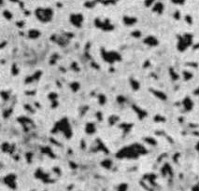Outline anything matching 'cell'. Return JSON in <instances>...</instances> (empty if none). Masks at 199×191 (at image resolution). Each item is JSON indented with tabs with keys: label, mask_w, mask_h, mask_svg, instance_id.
<instances>
[{
	"label": "cell",
	"mask_w": 199,
	"mask_h": 191,
	"mask_svg": "<svg viewBox=\"0 0 199 191\" xmlns=\"http://www.w3.org/2000/svg\"><path fill=\"white\" fill-rule=\"evenodd\" d=\"M51 133L53 134L62 133L65 135V137L68 139V140L71 139L72 135H73V131H72L70 122L67 117H64V119L58 120L57 122L54 124V126L53 129H51Z\"/></svg>",
	"instance_id": "1"
},
{
	"label": "cell",
	"mask_w": 199,
	"mask_h": 191,
	"mask_svg": "<svg viewBox=\"0 0 199 191\" xmlns=\"http://www.w3.org/2000/svg\"><path fill=\"white\" fill-rule=\"evenodd\" d=\"M139 153L135 149L132 145L125 147L116 153V158L119 159H136L139 157Z\"/></svg>",
	"instance_id": "2"
},
{
	"label": "cell",
	"mask_w": 199,
	"mask_h": 191,
	"mask_svg": "<svg viewBox=\"0 0 199 191\" xmlns=\"http://www.w3.org/2000/svg\"><path fill=\"white\" fill-rule=\"evenodd\" d=\"M53 11L51 8H39L36 10L37 18L40 21L41 23H48L53 19Z\"/></svg>",
	"instance_id": "3"
},
{
	"label": "cell",
	"mask_w": 199,
	"mask_h": 191,
	"mask_svg": "<svg viewBox=\"0 0 199 191\" xmlns=\"http://www.w3.org/2000/svg\"><path fill=\"white\" fill-rule=\"evenodd\" d=\"M192 38L193 36L189 34H185L183 36H180L179 38V43H178V50L180 51H184L186 48L191 45Z\"/></svg>",
	"instance_id": "4"
},
{
	"label": "cell",
	"mask_w": 199,
	"mask_h": 191,
	"mask_svg": "<svg viewBox=\"0 0 199 191\" xmlns=\"http://www.w3.org/2000/svg\"><path fill=\"white\" fill-rule=\"evenodd\" d=\"M35 177H36L37 179L41 180V181H42L43 183H45V184H53V183L55 182L53 179L51 178L50 173L45 172L41 168H39V169L36 170Z\"/></svg>",
	"instance_id": "5"
},
{
	"label": "cell",
	"mask_w": 199,
	"mask_h": 191,
	"mask_svg": "<svg viewBox=\"0 0 199 191\" xmlns=\"http://www.w3.org/2000/svg\"><path fill=\"white\" fill-rule=\"evenodd\" d=\"M102 56L104 58V60L106 62H109V64H112L115 61H119L121 60V55L119 53L115 52V51H106L104 48H102Z\"/></svg>",
	"instance_id": "6"
},
{
	"label": "cell",
	"mask_w": 199,
	"mask_h": 191,
	"mask_svg": "<svg viewBox=\"0 0 199 191\" xmlns=\"http://www.w3.org/2000/svg\"><path fill=\"white\" fill-rule=\"evenodd\" d=\"M17 121L23 126V129L25 131V133L30 131L31 128H35V124H34L33 120L26 117H19L18 119H17Z\"/></svg>",
	"instance_id": "7"
},
{
	"label": "cell",
	"mask_w": 199,
	"mask_h": 191,
	"mask_svg": "<svg viewBox=\"0 0 199 191\" xmlns=\"http://www.w3.org/2000/svg\"><path fill=\"white\" fill-rule=\"evenodd\" d=\"M16 178H17L16 174H14V173H9V174H8V175L5 177L4 180H3V182H4L5 185L8 186L9 188L16 189L17 188Z\"/></svg>",
	"instance_id": "8"
},
{
	"label": "cell",
	"mask_w": 199,
	"mask_h": 191,
	"mask_svg": "<svg viewBox=\"0 0 199 191\" xmlns=\"http://www.w3.org/2000/svg\"><path fill=\"white\" fill-rule=\"evenodd\" d=\"M98 151L104 152L105 154H107V155L109 154L108 147H106L105 144L103 143V141L100 138H97V140H95V147L92 148V152H98Z\"/></svg>",
	"instance_id": "9"
},
{
	"label": "cell",
	"mask_w": 199,
	"mask_h": 191,
	"mask_svg": "<svg viewBox=\"0 0 199 191\" xmlns=\"http://www.w3.org/2000/svg\"><path fill=\"white\" fill-rule=\"evenodd\" d=\"M83 21V16L81 14H72L70 16V22L76 27H81V23Z\"/></svg>",
	"instance_id": "10"
},
{
	"label": "cell",
	"mask_w": 199,
	"mask_h": 191,
	"mask_svg": "<svg viewBox=\"0 0 199 191\" xmlns=\"http://www.w3.org/2000/svg\"><path fill=\"white\" fill-rule=\"evenodd\" d=\"M134 125L132 123H127V122H122L119 124V128L122 131V137H125L126 134L129 133V131L132 130Z\"/></svg>",
	"instance_id": "11"
},
{
	"label": "cell",
	"mask_w": 199,
	"mask_h": 191,
	"mask_svg": "<svg viewBox=\"0 0 199 191\" xmlns=\"http://www.w3.org/2000/svg\"><path fill=\"white\" fill-rule=\"evenodd\" d=\"M40 152L42 154L48 156L50 157L51 159H55L56 158V155L54 154V152L51 150V148L50 147H40Z\"/></svg>",
	"instance_id": "12"
},
{
	"label": "cell",
	"mask_w": 199,
	"mask_h": 191,
	"mask_svg": "<svg viewBox=\"0 0 199 191\" xmlns=\"http://www.w3.org/2000/svg\"><path fill=\"white\" fill-rule=\"evenodd\" d=\"M85 133L89 135L95 134L97 133V128H95V124L94 122H87L85 125Z\"/></svg>",
	"instance_id": "13"
},
{
	"label": "cell",
	"mask_w": 199,
	"mask_h": 191,
	"mask_svg": "<svg viewBox=\"0 0 199 191\" xmlns=\"http://www.w3.org/2000/svg\"><path fill=\"white\" fill-rule=\"evenodd\" d=\"M182 105H183V107H184V109L186 110V111H191L192 109H193V107H194V103H193V101H192L189 97H186L184 100H183V102H182Z\"/></svg>",
	"instance_id": "14"
},
{
	"label": "cell",
	"mask_w": 199,
	"mask_h": 191,
	"mask_svg": "<svg viewBox=\"0 0 199 191\" xmlns=\"http://www.w3.org/2000/svg\"><path fill=\"white\" fill-rule=\"evenodd\" d=\"M133 109H134V111H135V112L136 113V115H138V119H139L140 120H142V119H144V117H147V112H146V111L140 109L139 107H138L136 105H133Z\"/></svg>",
	"instance_id": "15"
},
{
	"label": "cell",
	"mask_w": 199,
	"mask_h": 191,
	"mask_svg": "<svg viewBox=\"0 0 199 191\" xmlns=\"http://www.w3.org/2000/svg\"><path fill=\"white\" fill-rule=\"evenodd\" d=\"M132 145H133L134 147H135L136 150L139 153V155H146L147 153H148V151H147V149H146L145 147H144L141 144H139V143H134V144H132Z\"/></svg>",
	"instance_id": "16"
},
{
	"label": "cell",
	"mask_w": 199,
	"mask_h": 191,
	"mask_svg": "<svg viewBox=\"0 0 199 191\" xmlns=\"http://www.w3.org/2000/svg\"><path fill=\"white\" fill-rule=\"evenodd\" d=\"M101 166L106 170H110L113 166V162L110 159H105L104 160L101 161Z\"/></svg>",
	"instance_id": "17"
},
{
	"label": "cell",
	"mask_w": 199,
	"mask_h": 191,
	"mask_svg": "<svg viewBox=\"0 0 199 191\" xmlns=\"http://www.w3.org/2000/svg\"><path fill=\"white\" fill-rule=\"evenodd\" d=\"M161 172H162L163 175L164 176H166L167 174H169L172 176L173 175V172H172V169H171V167L169 166V164H164V167L162 168V170H161Z\"/></svg>",
	"instance_id": "18"
},
{
	"label": "cell",
	"mask_w": 199,
	"mask_h": 191,
	"mask_svg": "<svg viewBox=\"0 0 199 191\" xmlns=\"http://www.w3.org/2000/svg\"><path fill=\"white\" fill-rule=\"evenodd\" d=\"M144 43L148 44L149 46L153 47V46H156V45L158 44V40L153 36H148V37H146L145 40H144Z\"/></svg>",
	"instance_id": "19"
},
{
	"label": "cell",
	"mask_w": 199,
	"mask_h": 191,
	"mask_svg": "<svg viewBox=\"0 0 199 191\" xmlns=\"http://www.w3.org/2000/svg\"><path fill=\"white\" fill-rule=\"evenodd\" d=\"M123 23L126 25H133L136 23V19L134 17H129V16H124L123 17Z\"/></svg>",
	"instance_id": "20"
},
{
	"label": "cell",
	"mask_w": 199,
	"mask_h": 191,
	"mask_svg": "<svg viewBox=\"0 0 199 191\" xmlns=\"http://www.w3.org/2000/svg\"><path fill=\"white\" fill-rule=\"evenodd\" d=\"M119 120H120V117L116 116V115H111V116L108 117V122L109 126H114V125L117 123Z\"/></svg>",
	"instance_id": "21"
},
{
	"label": "cell",
	"mask_w": 199,
	"mask_h": 191,
	"mask_svg": "<svg viewBox=\"0 0 199 191\" xmlns=\"http://www.w3.org/2000/svg\"><path fill=\"white\" fill-rule=\"evenodd\" d=\"M163 9H164L163 4H162V3L158 2V3H156L155 6L153 7V9L152 10H153L154 12H157V13H159V14H161V13L163 12Z\"/></svg>",
	"instance_id": "22"
},
{
	"label": "cell",
	"mask_w": 199,
	"mask_h": 191,
	"mask_svg": "<svg viewBox=\"0 0 199 191\" xmlns=\"http://www.w3.org/2000/svg\"><path fill=\"white\" fill-rule=\"evenodd\" d=\"M28 36L30 38H32V39H35V38H37L39 36H40V33L39 30H30L28 32Z\"/></svg>",
	"instance_id": "23"
},
{
	"label": "cell",
	"mask_w": 199,
	"mask_h": 191,
	"mask_svg": "<svg viewBox=\"0 0 199 191\" xmlns=\"http://www.w3.org/2000/svg\"><path fill=\"white\" fill-rule=\"evenodd\" d=\"M10 147H11V145H9V143H7V142H4V143L1 145V150L3 153H9Z\"/></svg>",
	"instance_id": "24"
},
{
	"label": "cell",
	"mask_w": 199,
	"mask_h": 191,
	"mask_svg": "<svg viewBox=\"0 0 199 191\" xmlns=\"http://www.w3.org/2000/svg\"><path fill=\"white\" fill-rule=\"evenodd\" d=\"M25 159H26V162L28 163V164H30V163H32L33 161V157H34V153L31 152V151H28L25 153Z\"/></svg>",
	"instance_id": "25"
},
{
	"label": "cell",
	"mask_w": 199,
	"mask_h": 191,
	"mask_svg": "<svg viewBox=\"0 0 199 191\" xmlns=\"http://www.w3.org/2000/svg\"><path fill=\"white\" fill-rule=\"evenodd\" d=\"M143 140L145 141L147 144H149L150 145H157L156 140L152 137H145V138H143Z\"/></svg>",
	"instance_id": "26"
},
{
	"label": "cell",
	"mask_w": 199,
	"mask_h": 191,
	"mask_svg": "<svg viewBox=\"0 0 199 191\" xmlns=\"http://www.w3.org/2000/svg\"><path fill=\"white\" fill-rule=\"evenodd\" d=\"M12 112H13L12 107H9V108L4 110V112H3V117H4V119H8V117H10V115L12 114Z\"/></svg>",
	"instance_id": "27"
},
{
	"label": "cell",
	"mask_w": 199,
	"mask_h": 191,
	"mask_svg": "<svg viewBox=\"0 0 199 191\" xmlns=\"http://www.w3.org/2000/svg\"><path fill=\"white\" fill-rule=\"evenodd\" d=\"M97 99H98V103H99V105H105L106 103H107V97H106L105 95H103V94H99L97 96Z\"/></svg>",
	"instance_id": "28"
},
{
	"label": "cell",
	"mask_w": 199,
	"mask_h": 191,
	"mask_svg": "<svg viewBox=\"0 0 199 191\" xmlns=\"http://www.w3.org/2000/svg\"><path fill=\"white\" fill-rule=\"evenodd\" d=\"M116 189L120 190V191H125V190L128 189V185L126 183H122L117 186V188H116Z\"/></svg>",
	"instance_id": "29"
},
{
	"label": "cell",
	"mask_w": 199,
	"mask_h": 191,
	"mask_svg": "<svg viewBox=\"0 0 199 191\" xmlns=\"http://www.w3.org/2000/svg\"><path fill=\"white\" fill-rule=\"evenodd\" d=\"M153 93H154V95L157 96V98H159L161 100H166V96L164 93L161 92H153Z\"/></svg>",
	"instance_id": "30"
},
{
	"label": "cell",
	"mask_w": 199,
	"mask_h": 191,
	"mask_svg": "<svg viewBox=\"0 0 199 191\" xmlns=\"http://www.w3.org/2000/svg\"><path fill=\"white\" fill-rule=\"evenodd\" d=\"M70 88L73 92H78V90L80 89V84L78 82H72L70 84Z\"/></svg>",
	"instance_id": "31"
},
{
	"label": "cell",
	"mask_w": 199,
	"mask_h": 191,
	"mask_svg": "<svg viewBox=\"0 0 199 191\" xmlns=\"http://www.w3.org/2000/svg\"><path fill=\"white\" fill-rule=\"evenodd\" d=\"M23 108H25L27 111V112H30V113H32V114H34V113L36 112L35 108H33V106L30 105H23Z\"/></svg>",
	"instance_id": "32"
},
{
	"label": "cell",
	"mask_w": 199,
	"mask_h": 191,
	"mask_svg": "<svg viewBox=\"0 0 199 191\" xmlns=\"http://www.w3.org/2000/svg\"><path fill=\"white\" fill-rule=\"evenodd\" d=\"M131 86H132V88L135 90V91H136V90L139 89L138 82L136 81V80H135V79H131Z\"/></svg>",
	"instance_id": "33"
},
{
	"label": "cell",
	"mask_w": 199,
	"mask_h": 191,
	"mask_svg": "<svg viewBox=\"0 0 199 191\" xmlns=\"http://www.w3.org/2000/svg\"><path fill=\"white\" fill-rule=\"evenodd\" d=\"M3 15H4L5 18L8 19V20H11L12 19V14L10 13V11H9V10H8V9L4 10V12H3Z\"/></svg>",
	"instance_id": "34"
},
{
	"label": "cell",
	"mask_w": 199,
	"mask_h": 191,
	"mask_svg": "<svg viewBox=\"0 0 199 191\" xmlns=\"http://www.w3.org/2000/svg\"><path fill=\"white\" fill-rule=\"evenodd\" d=\"M53 172L57 175L62 174V170L60 169V167H58V166H54V167H53Z\"/></svg>",
	"instance_id": "35"
},
{
	"label": "cell",
	"mask_w": 199,
	"mask_h": 191,
	"mask_svg": "<svg viewBox=\"0 0 199 191\" xmlns=\"http://www.w3.org/2000/svg\"><path fill=\"white\" fill-rule=\"evenodd\" d=\"M154 121H156V122H164V121H166V119L163 117L162 116H160V115H157L154 117Z\"/></svg>",
	"instance_id": "36"
},
{
	"label": "cell",
	"mask_w": 199,
	"mask_h": 191,
	"mask_svg": "<svg viewBox=\"0 0 199 191\" xmlns=\"http://www.w3.org/2000/svg\"><path fill=\"white\" fill-rule=\"evenodd\" d=\"M57 97H58V95H57V93H55V92H51L50 94L48 95V98H49L51 101L57 100Z\"/></svg>",
	"instance_id": "37"
},
{
	"label": "cell",
	"mask_w": 199,
	"mask_h": 191,
	"mask_svg": "<svg viewBox=\"0 0 199 191\" xmlns=\"http://www.w3.org/2000/svg\"><path fill=\"white\" fill-rule=\"evenodd\" d=\"M50 142H51V143L53 144V145H56V147H62V145H61L58 141H56L54 138H51H51H50Z\"/></svg>",
	"instance_id": "38"
},
{
	"label": "cell",
	"mask_w": 199,
	"mask_h": 191,
	"mask_svg": "<svg viewBox=\"0 0 199 191\" xmlns=\"http://www.w3.org/2000/svg\"><path fill=\"white\" fill-rule=\"evenodd\" d=\"M68 165H69V167H70V169H72V170H76V169H78V164L76 162H74V161H69L68 162Z\"/></svg>",
	"instance_id": "39"
},
{
	"label": "cell",
	"mask_w": 199,
	"mask_h": 191,
	"mask_svg": "<svg viewBox=\"0 0 199 191\" xmlns=\"http://www.w3.org/2000/svg\"><path fill=\"white\" fill-rule=\"evenodd\" d=\"M117 102L119 103H121V105H122V103H124L126 102V99L123 96H118L117 97Z\"/></svg>",
	"instance_id": "40"
},
{
	"label": "cell",
	"mask_w": 199,
	"mask_h": 191,
	"mask_svg": "<svg viewBox=\"0 0 199 191\" xmlns=\"http://www.w3.org/2000/svg\"><path fill=\"white\" fill-rule=\"evenodd\" d=\"M1 95H2V98H3V100H4V101H7V100L9 99V95L8 92H1Z\"/></svg>",
	"instance_id": "41"
},
{
	"label": "cell",
	"mask_w": 199,
	"mask_h": 191,
	"mask_svg": "<svg viewBox=\"0 0 199 191\" xmlns=\"http://www.w3.org/2000/svg\"><path fill=\"white\" fill-rule=\"evenodd\" d=\"M183 75H184V78L186 79V80H188V79H190V78H193V75H192L191 73H189V72H186V71H185V72L183 73Z\"/></svg>",
	"instance_id": "42"
},
{
	"label": "cell",
	"mask_w": 199,
	"mask_h": 191,
	"mask_svg": "<svg viewBox=\"0 0 199 191\" xmlns=\"http://www.w3.org/2000/svg\"><path fill=\"white\" fill-rule=\"evenodd\" d=\"M95 117H97V120L99 121V122H101V121L103 120V115L101 112H97L95 113Z\"/></svg>",
	"instance_id": "43"
},
{
	"label": "cell",
	"mask_w": 199,
	"mask_h": 191,
	"mask_svg": "<svg viewBox=\"0 0 199 191\" xmlns=\"http://www.w3.org/2000/svg\"><path fill=\"white\" fill-rule=\"evenodd\" d=\"M171 1L176 5H183L185 3V0H171Z\"/></svg>",
	"instance_id": "44"
},
{
	"label": "cell",
	"mask_w": 199,
	"mask_h": 191,
	"mask_svg": "<svg viewBox=\"0 0 199 191\" xmlns=\"http://www.w3.org/2000/svg\"><path fill=\"white\" fill-rule=\"evenodd\" d=\"M18 73H19V70H18V68H17L16 64H13V66H12V74L14 75V76H17V75H18Z\"/></svg>",
	"instance_id": "45"
},
{
	"label": "cell",
	"mask_w": 199,
	"mask_h": 191,
	"mask_svg": "<svg viewBox=\"0 0 199 191\" xmlns=\"http://www.w3.org/2000/svg\"><path fill=\"white\" fill-rule=\"evenodd\" d=\"M95 5V2H92V1H88V2L85 3V6L88 7V8H90V9L94 8Z\"/></svg>",
	"instance_id": "46"
},
{
	"label": "cell",
	"mask_w": 199,
	"mask_h": 191,
	"mask_svg": "<svg viewBox=\"0 0 199 191\" xmlns=\"http://www.w3.org/2000/svg\"><path fill=\"white\" fill-rule=\"evenodd\" d=\"M88 110H89V106H84V107H82V109H81V116H84L85 113H86Z\"/></svg>",
	"instance_id": "47"
},
{
	"label": "cell",
	"mask_w": 199,
	"mask_h": 191,
	"mask_svg": "<svg viewBox=\"0 0 199 191\" xmlns=\"http://www.w3.org/2000/svg\"><path fill=\"white\" fill-rule=\"evenodd\" d=\"M86 147H87V145H86V143H85V141L81 140V149H82V150H85Z\"/></svg>",
	"instance_id": "48"
},
{
	"label": "cell",
	"mask_w": 199,
	"mask_h": 191,
	"mask_svg": "<svg viewBox=\"0 0 199 191\" xmlns=\"http://www.w3.org/2000/svg\"><path fill=\"white\" fill-rule=\"evenodd\" d=\"M154 1H155V0H145V6L146 7L152 6L153 3H154Z\"/></svg>",
	"instance_id": "49"
},
{
	"label": "cell",
	"mask_w": 199,
	"mask_h": 191,
	"mask_svg": "<svg viewBox=\"0 0 199 191\" xmlns=\"http://www.w3.org/2000/svg\"><path fill=\"white\" fill-rule=\"evenodd\" d=\"M57 106H58V102H57V100L51 101V108H56Z\"/></svg>",
	"instance_id": "50"
},
{
	"label": "cell",
	"mask_w": 199,
	"mask_h": 191,
	"mask_svg": "<svg viewBox=\"0 0 199 191\" xmlns=\"http://www.w3.org/2000/svg\"><path fill=\"white\" fill-rule=\"evenodd\" d=\"M72 69H73V70H76V71H79V70H80V69H79V67H78V65H77L76 62H73V64H72Z\"/></svg>",
	"instance_id": "51"
},
{
	"label": "cell",
	"mask_w": 199,
	"mask_h": 191,
	"mask_svg": "<svg viewBox=\"0 0 199 191\" xmlns=\"http://www.w3.org/2000/svg\"><path fill=\"white\" fill-rule=\"evenodd\" d=\"M132 36H135V37H138V36H140V33L138 32V31H135V32L132 33Z\"/></svg>",
	"instance_id": "52"
},
{
	"label": "cell",
	"mask_w": 199,
	"mask_h": 191,
	"mask_svg": "<svg viewBox=\"0 0 199 191\" xmlns=\"http://www.w3.org/2000/svg\"><path fill=\"white\" fill-rule=\"evenodd\" d=\"M23 25H25V24H23V22H18V23H17V26L20 27V28H21V27H23Z\"/></svg>",
	"instance_id": "53"
},
{
	"label": "cell",
	"mask_w": 199,
	"mask_h": 191,
	"mask_svg": "<svg viewBox=\"0 0 199 191\" xmlns=\"http://www.w3.org/2000/svg\"><path fill=\"white\" fill-rule=\"evenodd\" d=\"M13 159H14L15 160H19V159H20L19 155H13Z\"/></svg>",
	"instance_id": "54"
},
{
	"label": "cell",
	"mask_w": 199,
	"mask_h": 191,
	"mask_svg": "<svg viewBox=\"0 0 199 191\" xmlns=\"http://www.w3.org/2000/svg\"><path fill=\"white\" fill-rule=\"evenodd\" d=\"M35 92H26V94H28V95H35Z\"/></svg>",
	"instance_id": "55"
},
{
	"label": "cell",
	"mask_w": 199,
	"mask_h": 191,
	"mask_svg": "<svg viewBox=\"0 0 199 191\" xmlns=\"http://www.w3.org/2000/svg\"><path fill=\"white\" fill-rule=\"evenodd\" d=\"M67 154H69V155H72V154H73V151H72V149H71V148H69V149H68V150H67Z\"/></svg>",
	"instance_id": "56"
},
{
	"label": "cell",
	"mask_w": 199,
	"mask_h": 191,
	"mask_svg": "<svg viewBox=\"0 0 199 191\" xmlns=\"http://www.w3.org/2000/svg\"><path fill=\"white\" fill-rule=\"evenodd\" d=\"M192 189H193V190H199V186H194Z\"/></svg>",
	"instance_id": "57"
},
{
	"label": "cell",
	"mask_w": 199,
	"mask_h": 191,
	"mask_svg": "<svg viewBox=\"0 0 199 191\" xmlns=\"http://www.w3.org/2000/svg\"><path fill=\"white\" fill-rule=\"evenodd\" d=\"M195 149H196V150H197V152L199 153V142L197 143V145H195Z\"/></svg>",
	"instance_id": "58"
},
{
	"label": "cell",
	"mask_w": 199,
	"mask_h": 191,
	"mask_svg": "<svg viewBox=\"0 0 199 191\" xmlns=\"http://www.w3.org/2000/svg\"><path fill=\"white\" fill-rule=\"evenodd\" d=\"M36 107H37V108H40V105L39 103H36Z\"/></svg>",
	"instance_id": "59"
},
{
	"label": "cell",
	"mask_w": 199,
	"mask_h": 191,
	"mask_svg": "<svg viewBox=\"0 0 199 191\" xmlns=\"http://www.w3.org/2000/svg\"><path fill=\"white\" fill-rule=\"evenodd\" d=\"M72 186H69L67 187V189H72Z\"/></svg>",
	"instance_id": "60"
},
{
	"label": "cell",
	"mask_w": 199,
	"mask_h": 191,
	"mask_svg": "<svg viewBox=\"0 0 199 191\" xmlns=\"http://www.w3.org/2000/svg\"><path fill=\"white\" fill-rule=\"evenodd\" d=\"M11 2H18V0H10Z\"/></svg>",
	"instance_id": "61"
}]
</instances>
